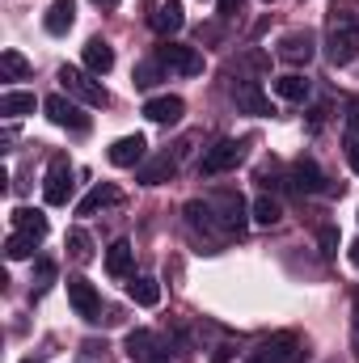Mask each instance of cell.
Masks as SVG:
<instances>
[{
	"label": "cell",
	"mask_w": 359,
	"mask_h": 363,
	"mask_svg": "<svg viewBox=\"0 0 359 363\" xmlns=\"http://www.w3.org/2000/svg\"><path fill=\"white\" fill-rule=\"evenodd\" d=\"M157 81H161V60H144L136 68V89H153Z\"/></svg>",
	"instance_id": "32"
},
{
	"label": "cell",
	"mask_w": 359,
	"mask_h": 363,
	"mask_svg": "<svg viewBox=\"0 0 359 363\" xmlns=\"http://www.w3.org/2000/svg\"><path fill=\"white\" fill-rule=\"evenodd\" d=\"M317 241H321V254H326V258L338 254V228H334V224H321V228H317Z\"/></svg>",
	"instance_id": "33"
},
{
	"label": "cell",
	"mask_w": 359,
	"mask_h": 363,
	"mask_svg": "<svg viewBox=\"0 0 359 363\" xmlns=\"http://www.w3.org/2000/svg\"><path fill=\"white\" fill-rule=\"evenodd\" d=\"M30 77V60L21 51H0V81H26Z\"/></svg>",
	"instance_id": "26"
},
{
	"label": "cell",
	"mask_w": 359,
	"mask_h": 363,
	"mask_svg": "<svg viewBox=\"0 0 359 363\" xmlns=\"http://www.w3.org/2000/svg\"><path fill=\"white\" fill-rule=\"evenodd\" d=\"M13 224H17V228H26V233L47 237V216H43V211H34V207H17V211H13Z\"/></svg>",
	"instance_id": "29"
},
{
	"label": "cell",
	"mask_w": 359,
	"mask_h": 363,
	"mask_svg": "<svg viewBox=\"0 0 359 363\" xmlns=\"http://www.w3.org/2000/svg\"><path fill=\"white\" fill-rule=\"evenodd\" d=\"M351 262H355V267H359V241H355V245H351Z\"/></svg>",
	"instance_id": "38"
},
{
	"label": "cell",
	"mask_w": 359,
	"mask_h": 363,
	"mask_svg": "<svg viewBox=\"0 0 359 363\" xmlns=\"http://www.w3.org/2000/svg\"><path fill=\"white\" fill-rule=\"evenodd\" d=\"M241 13V0H220V17H237Z\"/></svg>",
	"instance_id": "36"
},
{
	"label": "cell",
	"mask_w": 359,
	"mask_h": 363,
	"mask_svg": "<svg viewBox=\"0 0 359 363\" xmlns=\"http://www.w3.org/2000/svg\"><path fill=\"white\" fill-rule=\"evenodd\" d=\"M233 101H237V110H245V114H270V101L267 93L258 89V81H233Z\"/></svg>",
	"instance_id": "15"
},
{
	"label": "cell",
	"mask_w": 359,
	"mask_h": 363,
	"mask_svg": "<svg viewBox=\"0 0 359 363\" xmlns=\"http://www.w3.org/2000/svg\"><path fill=\"white\" fill-rule=\"evenodd\" d=\"M207 203L216 207V216H220V224H224L228 237H241V233H245V224H250V207H245V199H241L237 190H220V194L207 199Z\"/></svg>",
	"instance_id": "6"
},
{
	"label": "cell",
	"mask_w": 359,
	"mask_h": 363,
	"mask_svg": "<svg viewBox=\"0 0 359 363\" xmlns=\"http://www.w3.org/2000/svg\"><path fill=\"white\" fill-rule=\"evenodd\" d=\"M85 68H89L93 77H106L114 68V47L106 38H89L85 43Z\"/></svg>",
	"instance_id": "18"
},
{
	"label": "cell",
	"mask_w": 359,
	"mask_h": 363,
	"mask_svg": "<svg viewBox=\"0 0 359 363\" xmlns=\"http://www.w3.org/2000/svg\"><path fill=\"white\" fill-rule=\"evenodd\" d=\"M72 165H68V157H55L51 161V169H47V182H43V199L51 203V207H64L68 199H72Z\"/></svg>",
	"instance_id": "9"
},
{
	"label": "cell",
	"mask_w": 359,
	"mask_h": 363,
	"mask_svg": "<svg viewBox=\"0 0 359 363\" xmlns=\"http://www.w3.org/2000/svg\"><path fill=\"white\" fill-rule=\"evenodd\" d=\"M127 296H131L140 308H157V304H161V283H157V279H148V274H140V279H131V283H127Z\"/></svg>",
	"instance_id": "20"
},
{
	"label": "cell",
	"mask_w": 359,
	"mask_h": 363,
	"mask_svg": "<svg viewBox=\"0 0 359 363\" xmlns=\"http://www.w3.org/2000/svg\"><path fill=\"white\" fill-rule=\"evenodd\" d=\"M351 317H355V321H351V355L359 359V291H355V308H351Z\"/></svg>",
	"instance_id": "35"
},
{
	"label": "cell",
	"mask_w": 359,
	"mask_h": 363,
	"mask_svg": "<svg viewBox=\"0 0 359 363\" xmlns=\"http://www.w3.org/2000/svg\"><path fill=\"white\" fill-rule=\"evenodd\" d=\"M34 106H38L34 93H4L0 97V114L4 118H26V114H34Z\"/></svg>",
	"instance_id": "27"
},
{
	"label": "cell",
	"mask_w": 359,
	"mask_h": 363,
	"mask_svg": "<svg viewBox=\"0 0 359 363\" xmlns=\"http://www.w3.org/2000/svg\"><path fill=\"white\" fill-rule=\"evenodd\" d=\"M178 174V157H170V152H161V157H153L148 165H140V186H161V182H170Z\"/></svg>",
	"instance_id": "17"
},
{
	"label": "cell",
	"mask_w": 359,
	"mask_h": 363,
	"mask_svg": "<svg viewBox=\"0 0 359 363\" xmlns=\"http://www.w3.org/2000/svg\"><path fill=\"white\" fill-rule=\"evenodd\" d=\"M38 241H43L38 233L17 228V233H9V241H4V258H9V262H21V258H30V254H34V245H38Z\"/></svg>",
	"instance_id": "23"
},
{
	"label": "cell",
	"mask_w": 359,
	"mask_h": 363,
	"mask_svg": "<svg viewBox=\"0 0 359 363\" xmlns=\"http://www.w3.org/2000/svg\"><path fill=\"white\" fill-rule=\"evenodd\" d=\"M296 359H300V334H292V330L270 334L250 351V363H296Z\"/></svg>",
	"instance_id": "5"
},
{
	"label": "cell",
	"mask_w": 359,
	"mask_h": 363,
	"mask_svg": "<svg viewBox=\"0 0 359 363\" xmlns=\"http://www.w3.org/2000/svg\"><path fill=\"white\" fill-rule=\"evenodd\" d=\"M68 254H72L77 262H89L93 258V241H89L85 228H72V233H68Z\"/></svg>",
	"instance_id": "30"
},
{
	"label": "cell",
	"mask_w": 359,
	"mask_h": 363,
	"mask_svg": "<svg viewBox=\"0 0 359 363\" xmlns=\"http://www.w3.org/2000/svg\"><path fill=\"white\" fill-rule=\"evenodd\" d=\"M292 190H300V194H330V186H326V174L317 169V161L313 157H300L296 165H292Z\"/></svg>",
	"instance_id": "13"
},
{
	"label": "cell",
	"mask_w": 359,
	"mask_h": 363,
	"mask_svg": "<svg viewBox=\"0 0 359 363\" xmlns=\"http://www.w3.org/2000/svg\"><path fill=\"white\" fill-rule=\"evenodd\" d=\"M43 110H47V118L55 123V127H68L72 135H89L93 118L77 106V97H64V93H51L47 101H43Z\"/></svg>",
	"instance_id": "4"
},
{
	"label": "cell",
	"mask_w": 359,
	"mask_h": 363,
	"mask_svg": "<svg viewBox=\"0 0 359 363\" xmlns=\"http://www.w3.org/2000/svg\"><path fill=\"white\" fill-rule=\"evenodd\" d=\"M157 60H161V68H170V72H178V77H199L203 72V51H194V47H182V43H161L157 47Z\"/></svg>",
	"instance_id": "7"
},
{
	"label": "cell",
	"mask_w": 359,
	"mask_h": 363,
	"mask_svg": "<svg viewBox=\"0 0 359 363\" xmlns=\"http://www.w3.org/2000/svg\"><path fill=\"white\" fill-rule=\"evenodd\" d=\"M275 55H279L283 64H292V68H300V64H309V60L317 55V38H313L309 30H292V34H283V38H279V47H275Z\"/></svg>",
	"instance_id": "10"
},
{
	"label": "cell",
	"mask_w": 359,
	"mask_h": 363,
	"mask_svg": "<svg viewBox=\"0 0 359 363\" xmlns=\"http://www.w3.org/2000/svg\"><path fill=\"white\" fill-rule=\"evenodd\" d=\"M182 114H186V101H182V97H174V93H165V97H148V101H144V118H148V123L174 127Z\"/></svg>",
	"instance_id": "14"
},
{
	"label": "cell",
	"mask_w": 359,
	"mask_h": 363,
	"mask_svg": "<svg viewBox=\"0 0 359 363\" xmlns=\"http://www.w3.org/2000/svg\"><path fill=\"white\" fill-rule=\"evenodd\" d=\"M186 224H190V233L207 237L211 245L228 237V233H224V224H220V216H216V207H211V203H203V199H190V203H186Z\"/></svg>",
	"instance_id": "8"
},
{
	"label": "cell",
	"mask_w": 359,
	"mask_h": 363,
	"mask_svg": "<svg viewBox=\"0 0 359 363\" xmlns=\"http://www.w3.org/2000/svg\"><path fill=\"white\" fill-rule=\"evenodd\" d=\"M110 165H118V169H136L144 157H148V140L144 135H123V140H114L110 144Z\"/></svg>",
	"instance_id": "12"
},
{
	"label": "cell",
	"mask_w": 359,
	"mask_h": 363,
	"mask_svg": "<svg viewBox=\"0 0 359 363\" xmlns=\"http://www.w3.org/2000/svg\"><path fill=\"white\" fill-rule=\"evenodd\" d=\"M93 4H106V9H110V4H118V0H93Z\"/></svg>",
	"instance_id": "39"
},
{
	"label": "cell",
	"mask_w": 359,
	"mask_h": 363,
	"mask_svg": "<svg viewBox=\"0 0 359 363\" xmlns=\"http://www.w3.org/2000/svg\"><path fill=\"white\" fill-rule=\"evenodd\" d=\"M355 55H359L355 17H334V26H330V43H326V60H330L334 68H347Z\"/></svg>",
	"instance_id": "1"
},
{
	"label": "cell",
	"mask_w": 359,
	"mask_h": 363,
	"mask_svg": "<svg viewBox=\"0 0 359 363\" xmlns=\"http://www.w3.org/2000/svg\"><path fill=\"white\" fill-rule=\"evenodd\" d=\"M182 26H186V13H182L178 0H165V4L153 13V30H157V34H178Z\"/></svg>",
	"instance_id": "21"
},
{
	"label": "cell",
	"mask_w": 359,
	"mask_h": 363,
	"mask_svg": "<svg viewBox=\"0 0 359 363\" xmlns=\"http://www.w3.org/2000/svg\"><path fill=\"white\" fill-rule=\"evenodd\" d=\"M131 241H114L110 250H106V271L114 274V279H127L131 274Z\"/></svg>",
	"instance_id": "24"
},
{
	"label": "cell",
	"mask_w": 359,
	"mask_h": 363,
	"mask_svg": "<svg viewBox=\"0 0 359 363\" xmlns=\"http://www.w3.org/2000/svg\"><path fill=\"white\" fill-rule=\"evenodd\" d=\"M60 85H64V93L68 97H77V101H85V106H110V93H106V85L101 81H93L89 68H60Z\"/></svg>",
	"instance_id": "2"
},
{
	"label": "cell",
	"mask_w": 359,
	"mask_h": 363,
	"mask_svg": "<svg viewBox=\"0 0 359 363\" xmlns=\"http://www.w3.org/2000/svg\"><path fill=\"white\" fill-rule=\"evenodd\" d=\"M279 216H283V207H279V203H275L270 194H263V199H258V203L250 207V220H254V224H263V228L279 224Z\"/></svg>",
	"instance_id": "28"
},
{
	"label": "cell",
	"mask_w": 359,
	"mask_h": 363,
	"mask_svg": "<svg viewBox=\"0 0 359 363\" xmlns=\"http://www.w3.org/2000/svg\"><path fill=\"white\" fill-rule=\"evenodd\" d=\"M127 355L140 363H153V355H157V334H148V330H131L127 334Z\"/></svg>",
	"instance_id": "25"
},
{
	"label": "cell",
	"mask_w": 359,
	"mask_h": 363,
	"mask_svg": "<svg viewBox=\"0 0 359 363\" xmlns=\"http://www.w3.org/2000/svg\"><path fill=\"white\" fill-rule=\"evenodd\" d=\"M347 161H351V169H355V174H359V140H355V144H351V148H347Z\"/></svg>",
	"instance_id": "37"
},
{
	"label": "cell",
	"mask_w": 359,
	"mask_h": 363,
	"mask_svg": "<svg viewBox=\"0 0 359 363\" xmlns=\"http://www.w3.org/2000/svg\"><path fill=\"white\" fill-rule=\"evenodd\" d=\"M114 203H123V190H118L114 182H97L89 194L77 203V216H93V211H101V207H114Z\"/></svg>",
	"instance_id": "16"
},
{
	"label": "cell",
	"mask_w": 359,
	"mask_h": 363,
	"mask_svg": "<svg viewBox=\"0 0 359 363\" xmlns=\"http://www.w3.org/2000/svg\"><path fill=\"white\" fill-rule=\"evenodd\" d=\"M51 283H55V262L51 258H38L34 262V296H43Z\"/></svg>",
	"instance_id": "31"
},
{
	"label": "cell",
	"mask_w": 359,
	"mask_h": 363,
	"mask_svg": "<svg viewBox=\"0 0 359 363\" xmlns=\"http://www.w3.org/2000/svg\"><path fill=\"white\" fill-rule=\"evenodd\" d=\"M72 21H77V4H72V0H55V4L47 9V17H43L47 34H68Z\"/></svg>",
	"instance_id": "19"
},
{
	"label": "cell",
	"mask_w": 359,
	"mask_h": 363,
	"mask_svg": "<svg viewBox=\"0 0 359 363\" xmlns=\"http://www.w3.org/2000/svg\"><path fill=\"white\" fill-rule=\"evenodd\" d=\"M347 140H351V144L359 140V97L347 106Z\"/></svg>",
	"instance_id": "34"
},
{
	"label": "cell",
	"mask_w": 359,
	"mask_h": 363,
	"mask_svg": "<svg viewBox=\"0 0 359 363\" xmlns=\"http://www.w3.org/2000/svg\"><path fill=\"white\" fill-rule=\"evenodd\" d=\"M270 89L279 93L283 101H309V89H313V85H309L300 72H287V77H275V81H270Z\"/></svg>",
	"instance_id": "22"
},
{
	"label": "cell",
	"mask_w": 359,
	"mask_h": 363,
	"mask_svg": "<svg viewBox=\"0 0 359 363\" xmlns=\"http://www.w3.org/2000/svg\"><path fill=\"white\" fill-rule=\"evenodd\" d=\"M68 304L77 308V317H85V321H97V313H101V296H97V287H93L89 279H68Z\"/></svg>",
	"instance_id": "11"
},
{
	"label": "cell",
	"mask_w": 359,
	"mask_h": 363,
	"mask_svg": "<svg viewBox=\"0 0 359 363\" xmlns=\"http://www.w3.org/2000/svg\"><path fill=\"white\" fill-rule=\"evenodd\" d=\"M245 161V140H216L203 157H199V174L203 178H220L228 169H237Z\"/></svg>",
	"instance_id": "3"
}]
</instances>
